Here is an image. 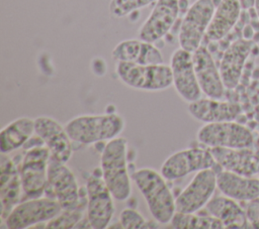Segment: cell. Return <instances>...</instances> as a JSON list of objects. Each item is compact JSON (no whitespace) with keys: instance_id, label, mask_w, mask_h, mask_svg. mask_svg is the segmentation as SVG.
Segmentation results:
<instances>
[{"instance_id":"1","label":"cell","mask_w":259,"mask_h":229,"mask_svg":"<svg viewBox=\"0 0 259 229\" xmlns=\"http://www.w3.org/2000/svg\"><path fill=\"white\" fill-rule=\"evenodd\" d=\"M132 180L143 195L151 215L159 224H168L176 213L175 199L161 173L150 167L137 169Z\"/></svg>"},{"instance_id":"2","label":"cell","mask_w":259,"mask_h":229,"mask_svg":"<svg viewBox=\"0 0 259 229\" xmlns=\"http://www.w3.org/2000/svg\"><path fill=\"white\" fill-rule=\"evenodd\" d=\"M127 140L117 136L104 145L100 157L101 176L117 201H126L132 194V176L127 169Z\"/></svg>"},{"instance_id":"3","label":"cell","mask_w":259,"mask_h":229,"mask_svg":"<svg viewBox=\"0 0 259 229\" xmlns=\"http://www.w3.org/2000/svg\"><path fill=\"white\" fill-rule=\"evenodd\" d=\"M122 116L116 113L101 115H80L72 118L65 125L73 142L88 145L109 141L117 137L124 129Z\"/></svg>"},{"instance_id":"4","label":"cell","mask_w":259,"mask_h":229,"mask_svg":"<svg viewBox=\"0 0 259 229\" xmlns=\"http://www.w3.org/2000/svg\"><path fill=\"white\" fill-rule=\"evenodd\" d=\"M115 73L122 84L136 90L158 92L173 85L171 68L165 64L141 65L117 62Z\"/></svg>"},{"instance_id":"5","label":"cell","mask_w":259,"mask_h":229,"mask_svg":"<svg viewBox=\"0 0 259 229\" xmlns=\"http://www.w3.org/2000/svg\"><path fill=\"white\" fill-rule=\"evenodd\" d=\"M51 152L44 144L29 146L18 165L23 194L26 198H39L48 186V167Z\"/></svg>"},{"instance_id":"6","label":"cell","mask_w":259,"mask_h":229,"mask_svg":"<svg viewBox=\"0 0 259 229\" xmlns=\"http://www.w3.org/2000/svg\"><path fill=\"white\" fill-rule=\"evenodd\" d=\"M196 138L199 143L209 148H247L254 142L251 130L235 120L206 123L198 129Z\"/></svg>"},{"instance_id":"7","label":"cell","mask_w":259,"mask_h":229,"mask_svg":"<svg viewBox=\"0 0 259 229\" xmlns=\"http://www.w3.org/2000/svg\"><path fill=\"white\" fill-rule=\"evenodd\" d=\"M215 7L212 0H196L189 6L178 33L181 48L194 52L201 45Z\"/></svg>"},{"instance_id":"8","label":"cell","mask_w":259,"mask_h":229,"mask_svg":"<svg viewBox=\"0 0 259 229\" xmlns=\"http://www.w3.org/2000/svg\"><path fill=\"white\" fill-rule=\"evenodd\" d=\"M63 211L59 202L53 198H32L17 204L5 220L10 229H23L42 224Z\"/></svg>"},{"instance_id":"9","label":"cell","mask_w":259,"mask_h":229,"mask_svg":"<svg viewBox=\"0 0 259 229\" xmlns=\"http://www.w3.org/2000/svg\"><path fill=\"white\" fill-rule=\"evenodd\" d=\"M215 164L210 149L190 147L169 155L162 163L160 173L167 181H174L194 171L213 168Z\"/></svg>"},{"instance_id":"10","label":"cell","mask_w":259,"mask_h":229,"mask_svg":"<svg viewBox=\"0 0 259 229\" xmlns=\"http://www.w3.org/2000/svg\"><path fill=\"white\" fill-rule=\"evenodd\" d=\"M47 191L51 192L52 198L59 202L63 210L79 208L80 191L75 175L65 162L53 157L48 167Z\"/></svg>"},{"instance_id":"11","label":"cell","mask_w":259,"mask_h":229,"mask_svg":"<svg viewBox=\"0 0 259 229\" xmlns=\"http://www.w3.org/2000/svg\"><path fill=\"white\" fill-rule=\"evenodd\" d=\"M87 218L94 229L108 227L113 214V196L106 186L102 176L91 175L86 182Z\"/></svg>"},{"instance_id":"12","label":"cell","mask_w":259,"mask_h":229,"mask_svg":"<svg viewBox=\"0 0 259 229\" xmlns=\"http://www.w3.org/2000/svg\"><path fill=\"white\" fill-rule=\"evenodd\" d=\"M217 188V173L213 168L197 171L175 199L176 212L196 213L206 206Z\"/></svg>"},{"instance_id":"13","label":"cell","mask_w":259,"mask_h":229,"mask_svg":"<svg viewBox=\"0 0 259 229\" xmlns=\"http://www.w3.org/2000/svg\"><path fill=\"white\" fill-rule=\"evenodd\" d=\"M170 68L173 86L179 97L186 103L200 99L202 91L195 75L192 52L181 47L175 49L170 59Z\"/></svg>"},{"instance_id":"14","label":"cell","mask_w":259,"mask_h":229,"mask_svg":"<svg viewBox=\"0 0 259 229\" xmlns=\"http://www.w3.org/2000/svg\"><path fill=\"white\" fill-rule=\"evenodd\" d=\"M179 11L178 0H157L139 29V38L152 43L163 38L174 25Z\"/></svg>"},{"instance_id":"15","label":"cell","mask_w":259,"mask_h":229,"mask_svg":"<svg viewBox=\"0 0 259 229\" xmlns=\"http://www.w3.org/2000/svg\"><path fill=\"white\" fill-rule=\"evenodd\" d=\"M34 133L51 152V157L67 163L72 156V140L65 126L49 116L34 118Z\"/></svg>"},{"instance_id":"16","label":"cell","mask_w":259,"mask_h":229,"mask_svg":"<svg viewBox=\"0 0 259 229\" xmlns=\"http://www.w3.org/2000/svg\"><path fill=\"white\" fill-rule=\"evenodd\" d=\"M254 45L255 42L252 39L239 38L233 41L225 50L219 69L226 89L231 90L238 86Z\"/></svg>"},{"instance_id":"17","label":"cell","mask_w":259,"mask_h":229,"mask_svg":"<svg viewBox=\"0 0 259 229\" xmlns=\"http://www.w3.org/2000/svg\"><path fill=\"white\" fill-rule=\"evenodd\" d=\"M192 58L195 75L202 93L208 98L222 99L226 87L210 51L200 45L192 52Z\"/></svg>"},{"instance_id":"18","label":"cell","mask_w":259,"mask_h":229,"mask_svg":"<svg viewBox=\"0 0 259 229\" xmlns=\"http://www.w3.org/2000/svg\"><path fill=\"white\" fill-rule=\"evenodd\" d=\"M23 194L18 165L7 155L0 157V202L1 219L5 221L12 209L21 202Z\"/></svg>"},{"instance_id":"19","label":"cell","mask_w":259,"mask_h":229,"mask_svg":"<svg viewBox=\"0 0 259 229\" xmlns=\"http://www.w3.org/2000/svg\"><path fill=\"white\" fill-rule=\"evenodd\" d=\"M187 110L192 118L204 124L233 121L242 112V108L238 103L208 97L188 103Z\"/></svg>"},{"instance_id":"20","label":"cell","mask_w":259,"mask_h":229,"mask_svg":"<svg viewBox=\"0 0 259 229\" xmlns=\"http://www.w3.org/2000/svg\"><path fill=\"white\" fill-rule=\"evenodd\" d=\"M249 148L210 147L209 149L223 169L252 177L259 171V157Z\"/></svg>"},{"instance_id":"21","label":"cell","mask_w":259,"mask_h":229,"mask_svg":"<svg viewBox=\"0 0 259 229\" xmlns=\"http://www.w3.org/2000/svg\"><path fill=\"white\" fill-rule=\"evenodd\" d=\"M220 192L231 199L248 202L259 197V179L222 169L217 173Z\"/></svg>"},{"instance_id":"22","label":"cell","mask_w":259,"mask_h":229,"mask_svg":"<svg viewBox=\"0 0 259 229\" xmlns=\"http://www.w3.org/2000/svg\"><path fill=\"white\" fill-rule=\"evenodd\" d=\"M116 62L135 63L141 65L163 64L161 51L152 43L142 39H125L118 42L111 51Z\"/></svg>"},{"instance_id":"23","label":"cell","mask_w":259,"mask_h":229,"mask_svg":"<svg viewBox=\"0 0 259 229\" xmlns=\"http://www.w3.org/2000/svg\"><path fill=\"white\" fill-rule=\"evenodd\" d=\"M240 16V0H221L214 9L204 39L207 41H219L223 39L237 24Z\"/></svg>"},{"instance_id":"24","label":"cell","mask_w":259,"mask_h":229,"mask_svg":"<svg viewBox=\"0 0 259 229\" xmlns=\"http://www.w3.org/2000/svg\"><path fill=\"white\" fill-rule=\"evenodd\" d=\"M205 209L208 214L223 223L224 228H246L250 226L245 210L236 200L227 196L211 198Z\"/></svg>"},{"instance_id":"25","label":"cell","mask_w":259,"mask_h":229,"mask_svg":"<svg viewBox=\"0 0 259 229\" xmlns=\"http://www.w3.org/2000/svg\"><path fill=\"white\" fill-rule=\"evenodd\" d=\"M34 133V119L19 117L4 126L0 132L1 153L12 152L22 146Z\"/></svg>"},{"instance_id":"26","label":"cell","mask_w":259,"mask_h":229,"mask_svg":"<svg viewBox=\"0 0 259 229\" xmlns=\"http://www.w3.org/2000/svg\"><path fill=\"white\" fill-rule=\"evenodd\" d=\"M176 229H222L223 223L209 215H196L194 213L176 212L170 222Z\"/></svg>"},{"instance_id":"27","label":"cell","mask_w":259,"mask_h":229,"mask_svg":"<svg viewBox=\"0 0 259 229\" xmlns=\"http://www.w3.org/2000/svg\"><path fill=\"white\" fill-rule=\"evenodd\" d=\"M156 1L157 0H110L109 13L112 17L121 18Z\"/></svg>"},{"instance_id":"28","label":"cell","mask_w":259,"mask_h":229,"mask_svg":"<svg viewBox=\"0 0 259 229\" xmlns=\"http://www.w3.org/2000/svg\"><path fill=\"white\" fill-rule=\"evenodd\" d=\"M82 212L79 208L73 210H63L56 217L47 222L46 228L50 229H70L76 227L82 219Z\"/></svg>"},{"instance_id":"29","label":"cell","mask_w":259,"mask_h":229,"mask_svg":"<svg viewBox=\"0 0 259 229\" xmlns=\"http://www.w3.org/2000/svg\"><path fill=\"white\" fill-rule=\"evenodd\" d=\"M119 222L124 229H143L152 227L139 211L132 208H125L121 211Z\"/></svg>"},{"instance_id":"30","label":"cell","mask_w":259,"mask_h":229,"mask_svg":"<svg viewBox=\"0 0 259 229\" xmlns=\"http://www.w3.org/2000/svg\"><path fill=\"white\" fill-rule=\"evenodd\" d=\"M246 203L245 212L250 226L259 228V197Z\"/></svg>"},{"instance_id":"31","label":"cell","mask_w":259,"mask_h":229,"mask_svg":"<svg viewBox=\"0 0 259 229\" xmlns=\"http://www.w3.org/2000/svg\"><path fill=\"white\" fill-rule=\"evenodd\" d=\"M255 32H254V28L251 26V25H247L245 26L244 28V31H243V35H244V38L246 39H252L253 36H254Z\"/></svg>"},{"instance_id":"32","label":"cell","mask_w":259,"mask_h":229,"mask_svg":"<svg viewBox=\"0 0 259 229\" xmlns=\"http://www.w3.org/2000/svg\"><path fill=\"white\" fill-rule=\"evenodd\" d=\"M254 9L257 14V18L259 19V0H254Z\"/></svg>"}]
</instances>
